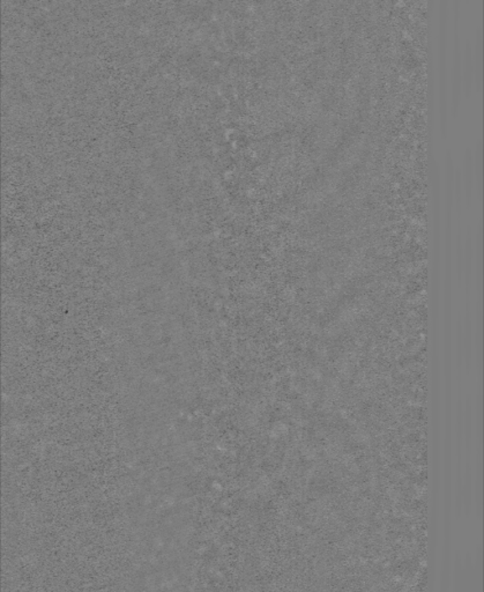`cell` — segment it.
I'll return each mask as SVG.
<instances>
[{"label":"cell","instance_id":"2","mask_svg":"<svg viewBox=\"0 0 484 592\" xmlns=\"http://www.w3.org/2000/svg\"><path fill=\"white\" fill-rule=\"evenodd\" d=\"M459 0L452 1V14H453V43H452V60H451V93L450 108L452 117H456L459 112L460 99H461V62L463 53L460 45V9Z\"/></svg>","mask_w":484,"mask_h":592},{"label":"cell","instance_id":"3","mask_svg":"<svg viewBox=\"0 0 484 592\" xmlns=\"http://www.w3.org/2000/svg\"><path fill=\"white\" fill-rule=\"evenodd\" d=\"M459 169L463 202L469 208L474 202L475 191L474 163H473V151L471 147H466L463 151V166Z\"/></svg>","mask_w":484,"mask_h":592},{"label":"cell","instance_id":"1","mask_svg":"<svg viewBox=\"0 0 484 592\" xmlns=\"http://www.w3.org/2000/svg\"><path fill=\"white\" fill-rule=\"evenodd\" d=\"M447 25H449V1L439 3V31H438V110L439 129L443 138H446L449 127V97H447Z\"/></svg>","mask_w":484,"mask_h":592},{"label":"cell","instance_id":"4","mask_svg":"<svg viewBox=\"0 0 484 592\" xmlns=\"http://www.w3.org/2000/svg\"><path fill=\"white\" fill-rule=\"evenodd\" d=\"M474 90V64H473V43L467 38L461 62V90L466 97H471Z\"/></svg>","mask_w":484,"mask_h":592},{"label":"cell","instance_id":"5","mask_svg":"<svg viewBox=\"0 0 484 592\" xmlns=\"http://www.w3.org/2000/svg\"><path fill=\"white\" fill-rule=\"evenodd\" d=\"M473 64H474V87L476 92H481L482 81H483V31L481 27H478L475 31Z\"/></svg>","mask_w":484,"mask_h":592},{"label":"cell","instance_id":"6","mask_svg":"<svg viewBox=\"0 0 484 592\" xmlns=\"http://www.w3.org/2000/svg\"><path fill=\"white\" fill-rule=\"evenodd\" d=\"M473 163H474V178L476 184V193L478 198H482V190H483V144L482 140L478 139L475 146V151L473 153Z\"/></svg>","mask_w":484,"mask_h":592}]
</instances>
